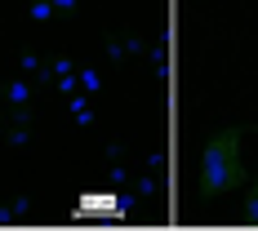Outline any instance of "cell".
<instances>
[{
    "label": "cell",
    "instance_id": "1",
    "mask_svg": "<svg viewBox=\"0 0 258 231\" xmlns=\"http://www.w3.org/2000/svg\"><path fill=\"white\" fill-rule=\"evenodd\" d=\"M245 182V165H240V129H223L214 133L201 151V200H214L218 191H232Z\"/></svg>",
    "mask_w": 258,
    "mask_h": 231
},
{
    "label": "cell",
    "instance_id": "2",
    "mask_svg": "<svg viewBox=\"0 0 258 231\" xmlns=\"http://www.w3.org/2000/svg\"><path fill=\"white\" fill-rule=\"evenodd\" d=\"M245 218H249V222L258 227V178L249 182V196H245Z\"/></svg>",
    "mask_w": 258,
    "mask_h": 231
}]
</instances>
